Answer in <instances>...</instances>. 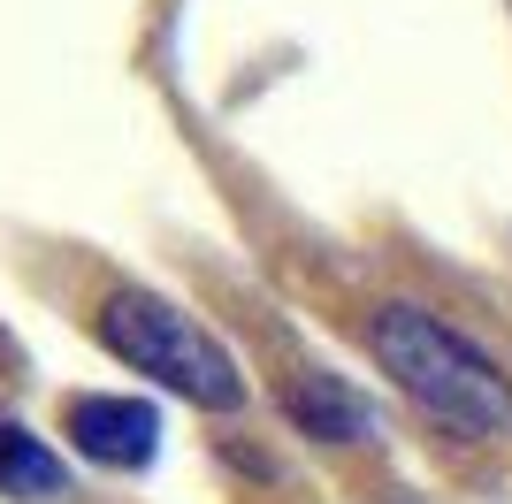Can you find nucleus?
<instances>
[{
	"instance_id": "nucleus-4",
	"label": "nucleus",
	"mask_w": 512,
	"mask_h": 504,
	"mask_svg": "<svg viewBox=\"0 0 512 504\" xmlns=\"http://www.w3.org/2000/svg\"><path fill=\"white\" fill-rule=\"evenodd\" d=\"M283 413H291V428H299V436L329 443V451L383 436L375 405H367L344 375H329V367H306V375H291V390H283Z\"/></svg>"
},
{
	"instance_id": "nucleus-3",
	"label": "nucleus",
	"mask_w": 512,
	"mask_h": 504,
	"mask_svg": "<svg viewBox=\"0 0 512 504\" xmlns=\"http://www.w3.org/2000/svg\"><path fill=\"white\" fill-rule=\"evenodd\" d=\"M62 428L92 466H115V474H146L161 459V413L146 398H69Z\"/></svg>"
},
{
	"instance_id": "nucleus-1",
	"label": "nucleus",
	"mask_w": 512,
	"mask_h": 504,
	"mask_svg": "<svg viewBox=\"0 0 512 504\" xmlns=\"http://www.w3.org/2000/svg\"><path fill=\"white\" fill-rule=\"evenodd\" d=\"M367 352L383 367L428 420H444L451 436H505L512 428V375L497 367L482 344L436 321L428 306H406V298H390L367 314Z\"/></svg>"
},
{
	"instance_id": "nucleus-2",
	"label": "nucleus",
	"mask_w": 512,
	"mask_h": 504,
	"mask_svg": "<svg viewBox=\"0 0 512 504\" xmlns=\"http://www.w3.org/2000/svg\"><path fill=\"white\" fill-rule=\"evenodd\" d=\"M92 329H100V344L123 359V367L153 375L161 390H176V398L207 405V413L245 405V375H237V359L222 352V344H214L176 298H161V291H107L100 314H92Z\"/></svg>"
},
{
	"instance_id": "nucleus-5",
	"label": "nucleus",
	"mask_w": 512,
	"mask_h": 504,
	"mask_svg": "<svg viewBox=\"0 0 512 504\" xmlns=\"http://www.w3.org/2000/svg\"><path fill=\"white\" fill-rule=\"evenodd\" d=\"M0 497H23V504H62L69 497V466L54 459V443L31 436L8 413H0Z\"/></svg>"
}]
</instances>
